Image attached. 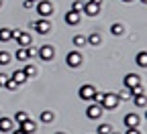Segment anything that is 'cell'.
I'll return each mask as SVG.
<instances>
[{
	"mask_svg": "<svg viewBox=\"0 0 147 134\" xmlns=\"http://www.w3.org/2000/svg\"><path fill=\"white\" fill-rule=\"evenodd\" d=\"M35 6H37L39 16H43V18H47V16L53 14V4L49 2V0H39V2H35Z\"/></svg>",
	"mask_w": 147,
	"mask_h": 134,
	"instance_id": "1",
	"label": "cell"
},
{
	"mask_svg": "<svg viewBox=\"0 0 147 134\" xmlns=\"http://www.w3.org/2000/svg\"><path fill=\"white\" fill-rule=\"evenodd\" d=\"M100 106H102V110H115L119 106V95L117 93H104Z\"/></svg>",
	"mask_w": 147,
	"mask_h": 134,
	"instance_id": "2",
	"label": "cell"
},
{
	"mask_svg": "<svg viewBox=\"0 0 147 134\" xmlns=\"http://www.w3.org/2000/svg\"><path fill=\"white\" fill-rule=\"evenodd\" d=\"M12 39L21 45V47H29L31 45V37L27 33H23V31H12Z\"/></svg>",
	"mask_w": 147,
	"mask_h": 134,
	"instance_id": "3",
	"label": "cell"
},
{
	"mask_svg": "<svg viewBox=\"0 0 147 134\" xmlns=\"http://www.w3.org/2000/svg\"><path fill=\"white\" fill-rule=\"evenodd\" d=\"M94 93H96V89L92 87V85H82L80 89H78V95H80V100H94Z\"/></svg>",
	"mask_w": 147,
	"mask_h": 134,
	"instance_id": "4",
	"label": "cell"
},
{
	"mask_svg": "<svg viewBox=\"0 0 147 134\" xmlns=\"http://www.w3.org/2000/svg\"><path fill=\"white\" fill-rule=\"evenodd\" d=\"M102 112H104V110H102V106H100V104H90V106H88V110H86V116H88V118H92V120H96V118H100V116H102Z\"/></svg>",
	"mask_w": 147,
	"mask_h": 134,
	"instance_id": "5",
	"label": "cell"
},
{
	"mask_svg": "<svg viewBox=\"0 0 147 134\" xmlns=\"http://www.w3.org/2000/svg\"><path fill=\"white\" fill-rule=\"evenodd\" d=\"M65 63H67L69 67H80V63H82V55L76 53V51L67 53V55H65Z\"/></svg>",
	"mask_w": 147,
	"mask_h": 134,
	"instance_id": "6",
	"label": "cell"
},
{
	"mask_svg": "<svg viewBox=\"0 0 147 134\" xmlns=\"http://www.w3.org/2000/svg\"><path fill=\"white\" fill-rule=\"evenodd\" d=\"M39 57L43 61H51L53 57H55V49L51 47V45H43L41 49H39Z\"/></svg>",
	"mask_w": 147,
	"mask_h": 134,
	"instance_id": "7",
	"label": "cell"
},
{
	"mask_svg": "<svg viewBox=\"0 0 147 134\" xmlns=\"http://www.w3.org/2000/svg\"><path fill=\"white\" fill-rule=\"evenodd\" d=\"M141 83V77L137 73H129L127 77H125V87L127 89H131V87H135V85H139Z\"/></svg>",
	"mask_w": 147,
	"mask_h": 134,
	"instance_id": "8",
	"label": "cell"
},
{
	"mask_svg": "<svg viewBox=\"0 0 147 134\" xmlns=\"http://www.w3.org/2000/svg\"><path fill=\"white\" fill-rule=\"evenodd\" d=\"M33 29L39 33V35H47V33H49V29H51V25H49V21H45V18H43V21L35 23V27H33Z\"/></svg>",
	"mask_w": 147,
	"mask_h": 134,
	"instance_id": "9",
	"label": "cell"
},
{
	"mask_svg": "<svg viewBox=\"0 0 147 134\" xmlns=\"http://www.w3.org/2000/svg\"><path fill=\"white\" fill-rule=\"evenodd\" d=\"M125 126L127 128H137L139 126V116L137 114H127L125 116Z\"/></svg>",
	"mask_w": 147,
	"mask_h": 134,
	"instance_id": "10",
	"label": "cell"
},
{
	"mask_svg": "<svg viewBox=\"0 0 147 134\" xmlns=\"http://www.w3.org/2000/svg\"><path fill=\"white\" fill-rule=\"evenodd\" d=\"M65 23L67 25H78L80 23V12H74V10L65 12Z\"/></svg>",
	"mask_w": 147,
	"mask_h": 134,
	"instance_id": "11",
	"label": "cell"
},
{
	"mask_svg": "<svg viewBox=\"0 0 147 134\" xmlns=\"http://www.w3.org/2000/svg\"><path fill=\"white\" fill-rule=\"evenodd\" d=\"M100 43H102V37H100L98 33H92L88 39H86V45H92V47H98Z\"/></svg>",
	"mask_w": 147,
	"mask_h": 134,
	"instance_id": "12",
	"label": "cell"
},
{
	"mask_svg": "<svg viewBox=\"0 0 147 134\" xmlns=\"http://www.w3.org/2000/svg\"><path fill=\"white\" fill-rule=\"evenodd\" d=\"M98 10H100V6L92 4V2H86V4H84V12H86L88 16H96V14H98Z\"/></svg>",
	"mask_w": 147,
	"mask_h": 134,
	"instance_id": "13",
	"label": "cell"
},
{
	"mask_svg": "<svg viewBox=\"0 0 147 134\" xmlns=\"http://www.w3.org/2000/svg\"><path fill=\"white\" fill-rule=\"evenodd\" d=\"M21 130H23L25 134H33V132L37 130V126H35V122H31V120H25V122L21 124Z\"/></svg>",
	"mask_w": 147,
	"mask_h": 134,
	"instance_id": "14",
	"label": "cell"
},
{
	"mask_svg": "<svg viewBox=\"0 0 147 134\" xmlns=\"http://www.w3.org/2000/svg\"><path fill=\"white\" fill-rule=\"evenodd\" d=\"M12 130V120L10 118H0V132H10Z\"/></svg>",
	"mask_w": 147,
	"mask_h": 134,
	"instance_id": "15",
	"label": "cell"
},
{
	"mask_svg": "<svg viewBox=\"0 0 147 134\" xmlns=\"http://www.w3.org/2000/svg\"><path fill=\"white\" fill-rule=\"evenodd\" d=\"M12 39V29H0V43H8Z\"/></svg>",
	"mask_w": 147,
	"mask_h": 134,
	"instance_id": "16",
	"label": "cell"
},
{
	"mask_svg": "<svg viewBox=\"0 0 147 134\" xmlns=\"http://www.w3.org/2000/svg\"><path fill=\"white\" fill-rule=\"evenodd\" d=\"M10 77H12V79H14L16 83H25V81H27V75H25V71H23V69L14 71V73L10 75Z\"/></svg>",
	"mask_w": 147,
	"mask_h": 134,
	"instance_id": "17",
	"label": "cell"
},
{
	"mask_svg": "<svg viewBox=\"0 0 147 134\" xmlns=\"http://www.w3.org/2000/svg\"><path fill=\"white\" fill-rule=\"evenodd\" d=\"M14 57L18 61H27L29 59V53H27V47H18L16 49V53H14Z\"/></svg>",
	"mask_w": 147,
	"mask_h": 134,
	"instance_id": "18",
	"label": "cell"
},
{
	"mask_svg": "<svg viewBox=\"0 0 147 134\" xmlns=\"http://www.w3.org/2000/svg\"><path fill=\"white\" fill-rule=\"evenodd\" d=\"M53 120H55V114H53L51 110H43V112H41V122L47 124V122H53Z\"/></svg>",
	"mask_w": 147,
	"mask_h": 134,
	"instance_id": "19",
	"label": "cell"
},
{
	"mask_svg": "<svg viewBox=\"0 0 147 134\" xmlns=\"http://www.w3.org/2000/svg\"><path fill=\"white\" fill-rule=\"evenodd\" d=\"M25 120H29V116H27V112H23V110H18L16 114H14V122L18 124V126H21Z\"/></svg>",
	"mask_w": 147,
	"mask_h": 134,
	"instance_id": "20",
	"label": "cell"
},
{
	"mask_svg": "<svg viewBox=\"0 0 147 134\" xmlns=\"http://www.w3.org/2000/svg\"><path fill=\"white\" fill-rule=\"evenodd\" d=\"M110 132H113V126L110 124H100L96 128V134H110Z\"/></svg>",
	"mask_w": 147,
	"mask_h": 134,
	"instance_id": "21",
	"label": "cell"
},
{
	"mask_svg": "<svg viewBox=\"0 0 147 134\" xmlns=\"http://www.w3.org/2000/svg\"><path fill=\"white\" fill-rule=\"evenodd\" d=\"M8 63H10V53L0 51V65H8Z\"/></svg>",
	"mask_w": 147,
	"mask_h": 134,
	"instance_id": "22",
	"label": "cell"
},
{
	"mask_svg": "<svg viewBox=\"0 0 147 134\" xmlns=\"http://www.w3.org/2000/svg\"><path fill=\"white\" fill-rule=\"evenodd\" d=\"M71 43L76 45V47H84V45H86V37H82V35H76Z\"/></svg>",
	"mask_w": 147,
	"mask_h": 134,
	"instance_id": "23",
	"label": "cell"
},
{
	"mask_svg": "<svg viewBox=\"0 0 147 134\" xmlns=\"http://www.w3.org/2000/svg\"><path fill=\"white\" fill-rule=\"evenodd\" d=\"M137 63H139L141 67H145V65H147V53H145V51H141V53L137 55Z\"/></svg>",
	"mask_w": 147,
	"mask_h": 134,
	"instance_id": "24",
	"label": "cell"
},
{
	"mask_svg": "<svg viewBox=\"0 0 147 134\" xmlns=\"http://www.w3.org/2000/svg\"><path fill=\"white\" fill-rule=\"evenodd\" d=\"M23 71H25L27 77H35V75H37V67H33V65H27Z\"/></svg>",
	"mask_w": 147,
	"mask_h": 134,
	"instance_id": "25",
	"label": "cell"
},
{
	"mask_svg": "<svg viewBox=\"0 0 147 134\" xmlns=\"http://www.w3.org/2000/svg\"><path fill=\"white\" fill-rule=\"evenodd\" d=\"M135 98V104L139 106V108H145V93H139V95H133Z\"/></svg>",
	"mask_w": 147,
	"mask_h": 134,
	"instance_id": "26",
	"label": "cell"
},
{
	"mask_svg": "<svg viewBox=\"0 0 147 134\" xmlns=\"http://www.w3.org/2000/svg\"><path fill=\"white\" fill-rule=\"evenodd\" d=\"M16 85H18V83H16V81L10 77V75H8V79L4 81V87H6V89H16Z\"/></svg>",
	"mask_w": 147,
	"mask_h": 134,
	"instance_id": "27",
	"label": "cell"
},
{
	"mask_svg": "<svg viewBox=\"0 0 147 134\" xmlns=\"http://www.w3.org/2000/svg\"><path fill=\"white\" fill-rule=\"evenodd\" d=\"M71 10H74V12H84V2H80V0H76V2L71 4Z\"/></svg>",
	"mask_w": 147,
	"mask_h": 134,
	"instance_id": "28",
	"label": "cell"
},
{
	"mask_svg": "<svg viewBox=\"0 0 147 134\" xmlns=\"http://www.w3.org/2000/svg\"><path fill=\"white\" fill-rule=\"evenodd\" d=\"M110 33H113V35H123V25L115 23L113 27H110Z\"/></svg>",
	"mask_w": 147,
	"mask_h": 134,
	"instance_id": "29",
	"label": "cell"
},
{
	"mask_svg": "<svg viewBox=\"0 0 147 134\" xmlns=\"http://www.w3.org/2000/svg\"><path fill=\"white\" fill-rule=\"evenodd\" d=\"M117 95H119V100H129V98H131V91H129V89L125 87V89H121Z\"/></svg>",
	"mask_w": 147,
	"mask_h": 134,
	"instance_id": "30",
	"label": "cell"
},
{
	"mask_svg": "<svg viewBox=\"0 0 147 134\" xmlns=\"http://www.w3.org/2000/svg\"><path fill=\"white\" fill-rule=\"evenodd\" d=\"M27 53H29V57H33V55H37V49L35 47H27Z\"/></svg>",
	"mask_w": 147,
	"mask_h": 134,
	"instance_id": "31",
	"label": "cell"
},
{
	"mask_svg": "<svg viewBox=\"0 0 147 134\" xmlns=\"http://www.w3.org/2000/svg\"><path fill=\"white\" fill-rule=\"evenodd\" d=\"M6 79H8V75H6V73H0V85H4Z\"/></svg>",
	"mask_w": 147,
	"mask_h": 134,
	"instance_id": "32",
	"label": "cell"
},
{
	"mask_svg": "<svg viewBox=\"0 0 147 134\" xmlns=\"http://www.w3.org/2000/svg\"><path fill=\"white\" fill-rule=\"evenodd\" d=\"M23 6H25V8H33V6H35V2H31V0H25Z\"/></svg>",
	"mask_w": 147,
	"mask_h": 134,
	"instance_id": "33",
	"label": "cell"
},
{
	"mask_svg": "<svg viewBox=\"0 0 147 134\" xmlns=\"http://www.w3.org/2000/svg\"><path fill=\"white\" fill-rule=\"evenodd\" d=\"M127 134H141V132H139L137 128H129V130H127Z\"/></svg>",
	"mask_w": 147,
	"mask_h": 134,
	"instance_id": "34",
	"label": "cell"
},
{
	"mask_svg": "<svg viewBox=\"0 0 147 134\" xmlns=\"http://www.w3.org/2000/svg\"><path fill=\"white\" fill-rule=\"evenodd\" d=\"M90 2H92V4H96V6H100V4H102V0H90Z\"/></svg>",
	"mask_w": 147,
	"mask_h": 134,
	"instance_id": "35",
	"label": "cell"
},
{
	"mask_svg": "<svg viewBox=\"0 0 147 134\" xmlns=\"http://www.w3.org/2000/svg\"><path fill=\"white\" fill-rule=\"evenodd\" d=\"M12 134H25V132H23V130H21V128H18V130H14V132H12Z\"/></svg>",
	"mask_w": 147,
	"mask_h": 134,
	"instance_id": "36",
	"label": "cell"
},
{
	"mask_svg": "<svg viewBox=\"0 0 147 134\" xmlns=\"http://www.w3.org/2000/svg\"><path fill=\"white\" fill-rule=\"evenodd\" d=\"M123 2H133V0H123Z\"/></svg>",
	"mask_w": 147,
	"mask_h": 134,
	"instance_id": "37",
	"label": "cell"
},
{
	"mask_svg": "<svg viewBox=\"0 0 147 134\" xmlns=\"http://www.w3.org/2000/svg\"><path fill=\"white\" fill-rule=\"evenodd\" d=\"M110 134H121V132H110Z\"/></svg>",
	"mask_w": 147,
	"mask_h": 134,
	"instance_id": "38",
	"label": "cell"
},
{
	"mask_svg": "<svg viewBox=\"0 0 147 134\" xmlns=\"http://www.w3.org/2000/svg\"><path fill=\"white\" fill-rule=\"evenodd\" d=\"M31 2H39V0H31Z\"/></svg>",
	"mask_w": 147,
	"mask_h": 134,
	"instance_id": "39",
	"label": "cell"
},
{
	"mask_svg": "<svg viewBox=\"0 0 147 134\" xmlns=\"http://www.w3.org/2000/svg\"><path fill=\"white\" fill-rule=\"evenodd\" d=\"M141 2H147V0H141Z\"/></svg>",
	"mask_w": 147,
	"mask_h": 134,
	"instance_id": "40",
	"label": "cell"
},
{
	"mask_svg": "<svg viewBox=\"0 0 147 134\" xmlns=\"http://www.w3.org/2000/svg\"><path fill=\"white\" fill-rule=\"evenodd\" d=\"M57 134H63V132H57Z\"/></svg>",
	"mask_w": 147,
	"mask_h": 134,
	"instance_id": "41",
	"label": "cell"
},
{
	"mask_svg": "<svg viewBox=\"0 0 147 134\" xmlns=\"http://www.w3.org/2000/svg\"><path fill=\"white\" fill-rule=\"evenodd\" d=\"M0 2H2V0H0Z\"/></svg>",
	"mask_w": 147,
	"mask_h": 134,
	"instance_id": "42",
	"label": "cell"
}]
</instances>
